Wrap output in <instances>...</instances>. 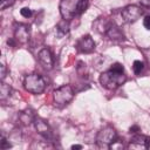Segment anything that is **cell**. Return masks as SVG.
Here are the masks:
<instances>
[{
	"label": "cell",
	"instance_id": "1",
	"mask_svg": "<svg viewBox=\"0 0 150 150\" xmlns=\"http://www.w3.org/2000/svg\"><path fill=\"white\" fill-rule=\"evenodd\" d=\"M125 81H127V75L124 74V67L118 62L114 63L109 70L102 73L100 76V83L109 90H114L118 88Z\"/></svg>",
	"mask_w": 150,
	"mask_h": 150
},
{
	"label": "cell",
	"instance_id": "2",
	"mask_svg": "<svg viewBox=\"0 0 150 150\" xmlns=\"http://www.w3.org/2000/svg\"><path fill=\"white\" fill-rule=\"evenodd\" d=\"M46 80L42 75L40 74H29L25 77L23 80V87L25 89L30 93V94H34V95H39V94H42L46 89Z\"/></svg>",
	"mask_w": 150,
	"mask_h": 150
},
{
	"label": "cell",
	"instance_id": "3",
	"mask_svg": "<svg viewBox=\"0 0 150 150\" xmlns=\"http://www.w3.org/2000/svg\"><path fill=\"white\" fill-rule=\"evenodd\" d=\"M117 138L116 130L112 127L107 125L98 131L96 136V143L100 148H111V145L117 142Z\"/></svg>",
	"mask_w": 150,
	"mask_h": 150
},
{
	"label": "cell",
	"instance_id": "4",
	"mask_svg": "<svg viewBox=\"0 0 150 150\" xmlns=\"http://www.w3.org/2000/svg\"><path fill=\"white\" fill-rule=\"evenodd\" d=\"M74 97V89L69 84L59 87L53 91V100L57 105H64L69 103Z\"/></svg>",
	"mask_w": 150,
	"mask_h": 150
},
{
	"label": "cell",
	"instance_id": "5",
	"mask_svg": "<svg viewBox=\"0 0 150 150\" xmlns=\"http://www.w3.org/2000/svg\"><path fill=\"white\" fill-rule=\"evenodd\" d=\"M143 15V9L137 5H128L121 9V18L127 23L137 21Z\"/></svg>",
	"mask_w": 150,
	"mask_h": 150
},
{
	"label": "cell",
	"instance_id": "6",
	"mask_svg": "<svg viewBox=\"0 0 150 150\" xmlns=\"http://www.w3.org/2000/svg\"><path fill=\"white\" fill-rule=\"evenodd\" d=\"M77 2L79 0H61L59 8L60 14L62 19L64 20H71L75 14H77Z\"/></svg>",
	"mask_w": 150,
	"mask_h": 150
},
{
	"label": "cell",
	"instance_id": "7",
	"mask_svg": "<svg viewBox=\"0 0 150 150\" xmlns=\"http://www.w3.org/2000/svg\"><path fill=\"white\" fill-rule=\"evenodd\" d=\"M30 36V27L26 23H18L14 29V40L19 43H26Z\"/></svg>",
	"mask_w": 150,
	"mask_h": 150
},
{
	"label": "cell",
	"instance_id": "8",
	"mask_svg": "<svg viewBox=\"0 0 150 150\" xmlns=\"http://www.w3.org/2000/svg\"><path fill=\"white\" fill-rule=\"evenodd\" d=\"M34 127L36 129V131L46 139H50L52 136H53V132H52V128L49 127L48 122L41 117H35L34 120Z\"/></svg>",
	"mask_w": 150,
	"mask_h": 150
},
{
	"label": "cell",
	"instance_id": "9",
	"mask_svg": "<svg viewBox=\"0 0 150 150\" xmlns=\"http://www.w3.org/2000/svg\"><path fill=\"white\" fill-rule=\"evenodd\" d=\"M129 149H148L150 148V137L136 134L128 144Z\"/></svg>",
	"mask_w": 150,
	"mask_h": 150
},
{
	"label": "cell",
	"instance_id": "10",
	"mask_svg": "<svg viewBox=\"0 0 150 150\" xmlns=\"http://www.w3.org/2000/svg\"><path fill=\"white\" fill-rule=\"evenodd\" d=\"M76 48L81 53H91L95 49V42L90 35H83L76 42Z\"/></svg>",
	"mask_w": 150,
	"mask_h": 150
},
{
	"label": "cell",
	"instance_id": "11",
	"mask_svg": "<svg viewBox=\"0 0 150 150\" xmlns=\"http://www.w3.org/2000/svg\"><path fill=\"white\" fill-rule=\"evenodd\" d=\"M38 59H39L40 64L45 69L50 70L53 68V66H54V59H53V55H52V53H50L49 49H47V48L41 49L39 52V54H38Z\"/></svg>",
	"mask_w": 150,
	"mask_h": 150
},
{
	"label": "cell",
	"instance_id": "12",
	"mask_svg": "<svg viewBox=\"0 0 150 150\" xmlns=\"http://www.w3.org/2000/svg\"><path fill=\"white\" fill-rule=\"evenodd\" d=\"M105 35H107L110 40H115V41H122V40H125V36H124L122 29H121L118 26H116L114 22L109 26V28H108Z\"/></svg>",
	"mask_w": 150,
	"mask_h": 150
},
{
	"label": "cell",
	"instance_id": "13",
	"mask_svg": "<svg viewBox=\"0 0 150 150\" xmlns=\"http://www.w3.org/2000/svg\"><path fill=\"white\" fill-rule=\"evenodd\" d=\"M35 114H34V110L33 109H25L22 111L19 112V121L23 124V125H29L30 123H34V120H35Z\"/></svg>",
	"mask_w": 150,
	"mask_h": 150
},
{
	"label": "cell",
	"instance_id": "14",
	"mask_svg": "<svg viewBox=\"0 0 150 150\" xmlns=\"http://www.w3.org/2000/svg\"><path fill=\"white\" fill-rule=\"evenodd\" d=\"M111 23H112V22L109 21V20H107L105 18H98V19L95 21V23L93 25V27H94L98 33L105 34L107 30H108V28H109V26H110Z\"/></svg>",
	"mask_w": 150,
	"mask_h": 150
},
{
	"label": "cell",
	"instance_id": "15",
	"mask_svg": "<svg viewBox=\"0 0 150 150\" xmlns=\"http://www.w3.org/2000/svg\"><path fill=\"white\" fill-rule=\"evenodd\" d=\"M56 30L59 33V36H63L69 32V22L68 20L62 19L57 25H56Z\"/></svg>",
	"mask_w": 150,
	"mask_h": 150
},
{
	"label": "cell",
	"instance_id": "16",
	"mask_svg": "<svg viewBox=\"0 0 150 150\" xmlns=\"http://www.w3.org/2000/svg\"><path fill=\"white\" fill-rule=\"evenodd\" d=\"M9 95H11V87L2 82L1 86H0V98H1V101H5L7 97H9Z\"/></svg>",
	"mask_w": 150,
	"mask_h": 150
},
{
	"label": "cell",
	"instance_id": "17",
	"mask_svg": "<svg viewBox=\"0 0 150 150\" xmlns=\"http://www.w3.org/2000/svg\"><path fill=\"white\" fill-rule=\"evenodd\" d=\"M89 6V0H79L77 2V14H82Z\"/></svg>",
	"mask_w": 150,
	"mask_h": 150
},
{
	"label": "cell",
	"instance_id": "18",
	"mask_svg": "<svg viewBox=\"0 0 150 150\" xmlns=\"http://www.w3.org/2000/svg\"><path fill=\"white\" fill-rule=\"evenodd\" d=\"M143 68H144V63H143L142 61H139V60L134 61L132 69H134V73H135L136 75H139V74H141V71L143 70Z\"/></svg>",
	"mask_w": 150,
	"mask_h": 150
},
{
	"label": "cell",
	"instance_id": "19",
	"mask_svg": "<svg viewBox=\"0 0 150 150\" xmlns=\"http://www.w3.org/2000/svg\"><path fill=\"white\" fill-rule=\"evenodd\" d=\"M14 2H15V0H0V9L4 11L7 7L14 5Z\"/></svg>",
	"mask_w": 150,
	"mask_h": 150
},
{
	"label": "cell",
	"instance_id": "20",
	"mask_svg": "<svg viewBox=\"0 0 150 150\" xmlns=\"http://www.w3.org/2000/svg\"><path fill=\"white\" fill-rule=\"evenodd\" d=\"M20 14H21L23 18H30L32 14H33V12H32L30 8H28V7H23V8L20 11Z\"/></svg>",
	"mask_w": 150,
	"mask_h": 150
},
{
	"label": "cell",
	"instance_id": "21",
	"mask_svg": "<svg viewBox=\"0 0 150 150\" xmlns=\"http://www.w3.org/2000/svg\"><path fill=\"white\" fill-rule=\"evenodd\" d=\"M12 145L9 144V142H7V139L5 138V136H1V141H0V149L5 150V149H9Z\"/></svg>",
	"mask_w": 150,
	"mask_h": 150
},
{
	"label": "cell",
	"instance_id": "22",
	"mask_svg": "<svg viewBox=\"0 0 150 150\" xmlns=\"http://www.w3.org/2000/svg\"><path fill=\"white\" fill-rule=\"evenodd\" d=\"M143 26H144L148 30H150V15H148V16L144 18V20H143Z\"/></svg>",
	"mask_w": 150,
	"mask_h": 150
},
{
	"label": "cell",
	"instance_id": "23",
	"mask_svg": "<svg viewBox=\"0 0 150 150\" xmlns=\"http://www.w3.org/2000/svg\"><path fill=\"white\" fill-rule=\"evenodd\" d=\"M0 69H1V80L4 81V79L6 77V66L4 63L0 64Z\"/></svg>",
	"mask_w": 150,
	"mask_h": 150
},
{
	"label": "cell",
	"instance_id": "24",
	"mask_svg": "<svg viewBox=\"0 0 150 150\" xmlns=\"http://www.w3.org/2000/svg\"><path fill=\"white\" fill-rule=\"evenodd\" d=\"M139 4L145 7H150V0H139Z\"/></svg>",
	"mask_w": 150,
	"mask_h": 150
},
{
	"label": "cell",
	"instance_id": "25",
	"mask_svg": "<svg viewBox=\"0 0 150 150\" xmlns=\"http://www.w3.org/2000/svg\"><path fill=\"white\" fill-rule=\"evenodd\" d=\"M138 131H139V128L137 125H134V127L130 128V132H132V134H137Z\"/></svg>",
	"mask_w": 150,
	"mask_h": 150
},
{
	"label": "cell",
	"instance_id": "26",
	"mask_svg": "<svg viewBox=\"0 0 150 150\" xmlns=\"http://www.w3.org/2000/svg\"><path fill=\"white\" fill-rule=\"evenodd\" d=\"M71 149L75 150V149H82V145H71Z\"/></svg>",
	"mask_w": 150,
	"mask_h": 150
}]
</instances>
